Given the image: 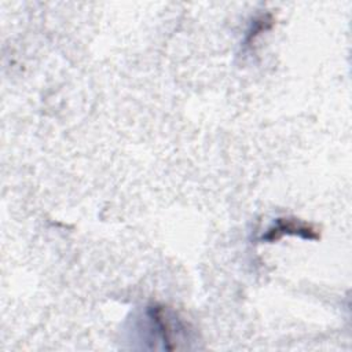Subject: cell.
Returning <instances> with one entry per match:
<instances>
[{
  "instance_id": "obj_2",
  "label": "cell",
  "mask_w": 352,
  "mask_h": 352,
  "mask_svg": "<svg viewBox=\"0 0 352 352\" xmlns=\"http://www.w3.org/2000/svg\"><path fill=\"white\" fill-rule=\"evenodd\" d=\"M285 235L300 236L302 239L316 241L320 238L319 231L309 223H305L294 217H278L271 227L261 235L263 242H275Z\"/></svg>"
},
{
  "instance_id": "obj_1",
  "label": "cell",
  "mask_w": 352,
  "mask_h": 352,
  "mask_svg": "<svg viewBox=\"0 0 352 352\" xmlns=\"http://www.w3.org/2000/svg\"><path fill=\"white\" fill-rule=\"evenodd\" d=\"M146 316L153 333H155L162 342V348L172 351L180 346L177 341L180 340L182 334L186 333V327L172 311L164 305L154 304L147 307Z\"/></svg>"
},
{
  "instance_id": "obj_3",
  "label": "cell",
  "mask_w": 352,
  "mask_h": 352,
  "mask_svg": "<svg viewBox=\"0 0 352 352\" xmlns=\"http://www.w3.org/2000/svg\"><path fill=\"white\" fill-rule=\"evenodd\" d=\"M272 16L270 14L261 15L258 18H256L250 26V29L248 30L246 38H245V45H250L261 33H264L267 29H270L272 26Z\"/></svg>"
}]
</instances>
